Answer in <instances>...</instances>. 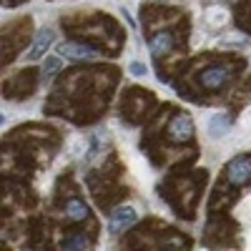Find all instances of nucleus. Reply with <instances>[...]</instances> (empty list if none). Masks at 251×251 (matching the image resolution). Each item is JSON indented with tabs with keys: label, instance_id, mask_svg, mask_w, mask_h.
I'll list each match as a JSON object with an SVG mask.
<instances>
[{
	"label": "nucleus",
	"instance_id": "nucleus-1",
	"mask_svg": "<svg viewBox=\"0 0 251 251\" xmlns=\"http://www.w3.org/2000/svg\"><path fill=\"white\" fill-rule=\"evenodd\" d=\"M136 219H138V214H136L133 206H118L116 211L111 214V219H108V234H111V236L123 234L128 226L136 224Z\"/></svg>",
	"mask_w": 251,
	"mask_h": 251
},
{
	"label": "nucleus",
	"instance_id": "nucleus-2",
	"mask_svg": "<svg viewBox=\"0 0 251 251\" xmlns=\"http://www.w3.org/2000/svg\"><path fill=\"white\" fill-rule=\"evenodd\" d=\"M226 178L231 186H241L251 178V158L249 156H236L226 166Z\"/></svg>",
	"mask_w": 251,
	"mask_h": 251
},
{
	"label": "nucleus",
	"instance_id": "nucleus-3",
	"mask_svg": "<svg viewBox=\"0 0 251 251\" xmlns=\"http://www.w3.org/2000/svg\"><path fill=\"white\" fill-rule=\"evenodd\" d=\"M169 136L174 141H178V143L191 141V136H194V121H191V116H186V113L174 116L171 123H169Z\"/></svg>",
	"mask_w": 251,
	"mask_h": 251
},
{
	"label": "nucleus",
	"instance_id": "nucleus-4",
	"mask_svg": "<svg viewBox=\"0 0 251 251\" xmlns=\"http://www.w3.org/2000/svg\"><path fill=\"white\" fill-rule=\"evenodd\" d=\"M53 40H55V33L50 30V28H43L38 33V38H35V43L30 46V50H28V58L30 60H40L46 53H48V48L53 46Z\"/></svg>",
	"mask_w": 251,
	"mask_h": 251
},
{
	"label": "nucleus",
	"instance_id": "nucleus-5",
	"mask_svg": "<svg viewBox=\"0 0 251 251\" xmlns=\"http://www.w3.org/2000/svg\"><path fill=\"white\" fill-rule=\"evenodd\" d=\"M228 80V71L221 68V66H214V68H206L201 73V86L208 88V91H219L224 83Z\"/></svg>",
	"mask_w": 251,
	"mask_h": 251
},
{
	"label": "nucleus",
	"instance_id": "nucleus-6",
	"mask_svg": "<svg viewBox=\"0 0 251 251\" xmlns=\"http://www.w3.org/2000/svg\"><path fill=\"white\" fill-rule=\"evenodd\" d=\"M58 55L63 58H73V60H91L96 58L98 53L88 46H78V43H60L58 46Z\"/></svg>",
	"mask_w": 251,
	"mask_h": 251
},
{
	"label": "nucleus",
	"instance_id": "nucleus-7",
	"mask_svg": "<svg viewBox=\"0 0 251 251\" xmlns=\"http://www.w3.org/2000/svg\"><path fill=\"white\" fill-rule=\"evenodd\" d=\"M149 48H151V53H153V55H163V53H169V50L174 48V35H171V33H166V30H161V33L151 35Z\"/></svg>",
	"mask_w": 251,
	"mask_h": 251
},
{
	"label": "nucleus",
	"instance_id": "nucleus-8",
	"mask_svg": "<svg viewBox=\"0 0 251 251\" xmlns=\"http://www.w3.org/2000/svg\"><path fill=\"white\" fill-rule=\"evenodd\" d=\"M66 216L71 219V221H83L88 216V206L83 203V201H78V199H71L68 203H66Z\"/></svg>",
	"mask_w": 251,
	"mask_h": 251
},
{
	"label": "nucleus",
	"instance_id": "nucleus-9",
	"mask_svg": "<svg viewBox=\"0 0 251 251\" xmlns=\"http://www.w3.org/2000/svg\"><path fill=\"white\" fill-rule=\"evenodd\" d=\"M63 251H88L86 234H71L66 241H63Z\"/></svg>",
	"mask_w": 251,
	"mask_h": 251
},
{
	"label": "nucleus",
	"instance_id": "nucleus-10",
	"mask_svg": "<svg viewBox=\"0 0 251 251\" xmlns=\"http://www.w3.org/2000/svg\"><path fill=\"white\" fill-rule=\"evenodd\" d=\"M208 131H211V136H214V138H221V136L228 131V118H226L224 113L214 116V118H211V123H208Z\"/></svg>",
	"mask_w": 251,
	"mask_h": 251
},
{
	"label": "nucleus",
	"instance_id": "nucleus-11",
	"mask_svg": "<svg viewBox=\"0 0 251 251\" xmlns=\"http://www.w3.org/2000/svg\"><path fill=\"white\" fill-rule=\"evenodd\" d=\"M58 68H60V58H58V55H53V58H46V63H43V71H40V78H43V80L48 83Z\"/></svg>",
	"mask_w": 251,
	"mask_h": 251
},
{
	"label": "nucleus",
	"instance_id": "nucleus-12",
	"mask_svg": "<svg viewBox=\"0 0 251 251\" xmlns=\"http://www.w3.org/2000/svg\"><path fill=\"white\" fill-rule=\"evenodd\" d=\"M128 71H131V75H136V78L149 75V68H146L143 63H131V66H128Z\"/></svg>",
	"mask_w": 251,
	"mask_h": 251
}]
</instances>
